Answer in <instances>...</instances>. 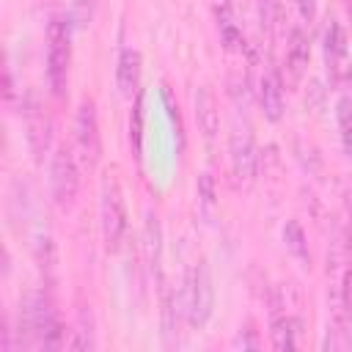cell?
<instances>
[{"mask_svg": "<svg viewBox=\"0 0 352 352\" xmlns=\"http://www.w3.org/2000/svg\"><path fill=\"white\" fill-rule=\"evenodd\" d=\"M69 60H72V33L66 16L55 14L47 25V80L55 96H63L69 82Z\"/></svg>", "mask_w": 352, "mask_h": 352, "instance_id": "6da1fadb", "label": "cell"}, {"mask_svg": "<svg viewBox=\"0 0 352 352\" xmlns=\"http://www.w3.org/2000/svg\"><path fill=\"white\" fill-rule=\"evenodd\" d=\"M126 234V204L118 182L110 176L102 184V239L110 253L121 248V239Z\"/></svg>", "mask_w": 352, "mask_h": 352, "instance_id": "5b68a950", "label": "cell"}, {"mask_svg": "<svg viewBox=\"0 0 352 352\" xmlns=\"http://www.w3.org/2000/svg\"><path fill=\"white\" fill-rule=\"evenodd\" d=\"M50 190L60 209H69L80 192V160L74 148L58 146L50 162Z\"/></svg>", "mask_w": 352, "mask_h": 352, "instance_id": "277c9868", "label": "cell"}, {"mask_svg": "<svg viewBox=\"0 0 352 352\" xmlns=\"http://www.w3.org/2000/svg\"><path fill=\"white\" fill-rule=\"evenodd\" d=\"M344 6L349 8V14H352V0H344Z\"/></svg>", "mask_w": 352, "mask_h": 352, "instance_id": "484cf974", "label": "cell"}, {"mask_svg": "<svg viewBox=\"0 0 352 352\" xmlns=\"http://www.w3.org/2000/svg\"><path fill=\"white\" fill-rule=\"evenodd\" d=\"M94 6H96V0H72V19H74V25H88L91 22V16H94Z\"/></svg>", "mask_w": 352, "mask_h": 352, "instance_id": "ffe728a7", "label": "cell"}, {"mask_svg": "<svg viewBox=\"0 0 352 352\" xmlns=\"http://www.w3.org/2000/svg\"><path fill=\"white\" fill-rule=\"evenodd\" d=\"M195 118H198V126L204 132V140L212 143L220 132V110H217V99L209 88L195 91Z\"/></svg>", "mask_w": 352, "mask_h": 352, "instance_id": "9c48e42d", "label": "cell"}, {"mask_svg": "<svg viewBox=\"0 0 352 352\" xmlns=\"http://www.w3.org/2000/svg\"><path fill=\"white\" fill-rule=\"evenodd\" d=\"M297 333H300V322L289 314H275L272 324H270V338L275 349H294L297 346Z\"/></svg>", "mask_w": 352, "mask_h": 352, "instance_id": "7c38bea8", "label": "cell"}, {"mask_svg": "<svg viewBox=\"0 0 352 352\" xmlns=\"http://www.w3.org/2000/svg\"><path fill=\"white\" fill-rule=\"evenodd\" d=\"M28 140L36 154H44L50 146V121L44 118V113H38V107L28 110Z\"/></svg>", "mask_w": 352, "mask_h": 352, "instance_id": "9a60e30c", "label": "cell"}, {"mask_svg": "<svg viewBox=\"0 0 352 352\" xmlns=\"http://www.w3.org/2000/svg\"><path fill=\"white\" fill-rule=\"evenodd\" d=\"M36 261L41 270H52L55 267V242L52 236H38V245H36Z\"/></svg>", "mask_w": 352, "mask_h": 352, "instance_id": "ac0fdd59", "label": "cell"}, {"mask_svg": "<svg viewBox=\"0 0 352 352\" xmlns=\"http://www.w3.org/2000/svg\"><path fill=\"white\" fill-rule=\"evenodd\" d=\"M160 250H162V228H160V220L157 214H146V223H143V253H146V264L151 270H157L160 264Z\"/></svg>", "mask_w": 352, "mask_h": 352, "instance_id": "5bb4252c", "label": "cell"}, {"mask_svg": "<svg viewBox=\"0 0 352 352\" xmlns=\"http://www.w3.org/2000/svg\"><path fill=\"white\" fill-rule=\"evenodd\" d=\"M74 154L82 168H96L102 157V135H99V116L91 99H82L74 110Z\"/></svg>", "mask_w": 352, "mask_h": 352, "instance_id": "3957f363", "label": "cell"}, {"mask_svg": "<svg viewBox=\"0 0 352 352\" xmlns=\"http://www.w3.org/2000/svg\"><path fill=\"white\" fill-rule=\"evenodd\" d=\"M234 346H242V349H256L258 346V338L253 330H239V336L234 338Z\"/></svg>", "mask_w": 352, "mask_h": 352, "instance_id": "44dd1931", "label": "cell"}, {"mask_svg": "<svg viewBox=\"0 0 352 352\" xmlns=\"http://www.w3.org/2000/svg\"><path fill=\"white\" fill-rule=\"evenodd\" d=\"M264 3H270V6H272V3H275V0H264Z\"/></svg>", "mask_w": 352, "mask_h": 352, "instance_id": "f1b7e54d", "label": "cell"}, {"mask_svg": "<svg viewBox=\"0 0 352 352\" xmlns=\"http://www.w3.org/2000/svg\"><path fill=\"white\" fill-rule=\"evenodd\" d=\"M140 72H143V58H140V52L132 50V47H124V50L118 52V63H116V85H118V94H121L124 99L138 96Z\"/></svg>", "mask_w": 352, "mask_h": 352, "instance_id": "52a82bcc", "label": "cell"}, {"mask_svg": "<svg viewBox=\"0 0 352 352\" xmlns=\"http://www.w3.org/2000/svg\"><path fill=\"white\" fill-rule=\"evenodd\" d=\"M344 55H346V36H344V28L330 19L327 30H324V60H327V69L330 74L336 77L344 66Z\"/></svg>", "mask_w": 352, "mask_h": 352, "instance_id": "30bf717a", "label": "cell"}, {"mask_svg": "<svg viewBox=\"0 0 352 352\" xmlns=\"http://www.w3.org/2000/svg\"><path fill=\"white\" fill-rule=\"evenodd\" d=\"M283 245H286V250H289L302 267L311 264L308 236H305V231H302V226H300L297 220H286V226H283Z\"/></svg>", "mask_w": 352, "mask_h": 352, "instance_id": "4fadbf2b", "label": "cell"}, {"mask_svg": "<svg viewBox=\"0 0 352 352\" xmlns=\"http://www.w3.org/2000/svg\"><path fill=\"white\" fill-rule=\"evenodd\" d=\"M129 143L135 148V157H140V151H143V104H140V96H135V107L129 116Z\"/></svg>", "mask_w": 352, "mask_h": 352, "instance_id": "e0dca14e", "label": "cell"}, {"mask_svg": "<svg viewBox=\"0 0 352 352\" xmlns=\"http://www.w3.org/2000/svg\"><path fill=\"white\" fill-rule=\"evenodd\" d=\"M198 198L204 206H214L217 201V184H214V176L212 173H201L198 176Z\"/></svg>", "mask_w": 352, "mask_h": 352, "instance_id": "d6986e66", "label": "cell"}, {"mask_svg": "<svg viewBox=\"0 0 352 352\" xmlns=\"http://www.w3.org/2000/svg\"><path fill=\"white\" fill-rule=\"evenodd\" d=\"M349 231H352V206H349Z\"/></svg>", "mask_w": 352, "mask_h": 352, "instance_id": "4316f807", "label": "cell"}, {"mask_svg": "<svg viewBox=\"0 0 352 352\" xmlns=\"http://www.w3.org/2000/svg\"><path fill=\"white\" fill-rule=\"evenodd\" d=\"M258 99H261V110L270 121H280L283 116V85H280V74L278 69H267L258 80Z\"/></svg>", "mask_w": 352, "mask_h": 352, "instance_id": "ba28073f", "label": "cell"}, {"mask_svg": "<svg viewBox=\"0 0 352 352\" xmlns=\"http://www.w3.org/2000/svg\"><path fill=\"white\" fill-rule=\"evenodd\" d=\"M341 146H344L346 157H352V124L344 126V132H341Z\"/></svg>", "mask_w": 352, "mask_h": 352, "instance_id": "d4e9b609", "label": "cell"}, {"mask_svg": "<svg viewBox=\"0 0 352 352\" xmlns=\"http://www.w3.org/2000/svg\"><path fill=\"white\" fill-rule=\"evenodd\" d=\"M349 82H352V66H349Z\"/></svg>", "mask_w": 352, "mask_h": 352, "instance_id": "83f0119b", "label": "cell"}, {"mask_svg": "<svg viewBox=\"0 0 352 352\" xmlns=\"http://www.w3.org/2000/svg\"><path fill=\"white\" fill-rule=\"evenodd\" d=\"M160 314H162V336L170 344V336L176 330V294L168 286H162V311Z\"/></svg>", "mask_w": 352, "mask_h": 352, "instance_id": "2e32d148", "label": "cell"}, {"mask_svg": "<svg viewBox=\"0 0 352 352\" xmlns=\"http://www.w3.org/2000/svg\"><path fill=\"white\" fill-rule=\"evenodd\" d=\"M297 11L305 22H311L316 16V0H297Z\"/></svg>", "mask_w": 352, "mask_h": 352, "instance_id": "603a6c76", "label": "cell"}, {"mask_svg": "<svg viewBox=\"0 0 352 352\" xmlns=\"http://www.w3.org/2000/svg\"><path fill=\"white\" fill-rule=\"evenodd\" d=\"M258 168V151L253 135L248 129H236L231 135V170L239 182H250Z\"/></svg>", "mask_w": 352, "mask_h": 352, "instance_id": "8992f818", "label": "cell"}, {"mask_svg": "<svg viewBox=\"0 0 352 352\" xmlns=\"http://www.w3.org/2000/svg\"><path fill=\"white\" fill-rule=\"evenodd\" d=\"M338 121H341V126L352 124V96H344L338 102Z\"/></svg>", "mask_w": 352, "mask_h": 352, "instance_id": "7402d4cb", "label": "cell"}, {"mask_svg": "<svg viewBox=\"0 0 352 352\" xmlns=\"http://www.w3.org/2000/svg\"><path fill=\"white\" fill-rule=\"evenodd\" d=\"M214 311V286L206 261L201 258L184 275V316L190 327H204Z\"/></svg>", "mask_w": 352, "mask_h": 352, "instance_id": "7a4b0ae2", "label": "cell"}, {"mask_svg": "<svg viewBox=\"0 0 352 352\" xmlns=\"http://www.w3.org/2000/svg\"><path fill=\"white\" fill-rule=\"evenodd\" d=\"M341 297H344V308L352 314V270L344 275V286H341Z\"/></svg>", "mask_w": 352, "mask_h": 352, "instance_id": "cb8c5ba5", "label": "cell"}, {"mask_svg": "<svg viewBox=\"0 0 352 352\" xmlns=\"http://www.w3.org/2000/svg\"><path fill=\"white\" fill-rule=\"evenodd\" d=\"M311 60V47H308V36L302 33V28H292L289 41H286V66L292 72V77H300L305 72Z\"/></svg>", "mask_w": 352, "mask_h": 352, "instance_id": "8fae6325", "label": "cell"}]
</instances>
